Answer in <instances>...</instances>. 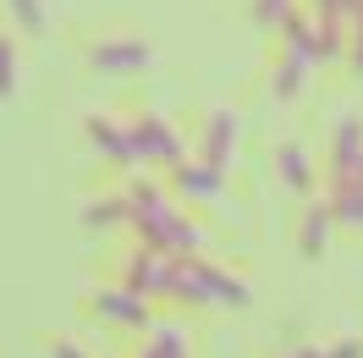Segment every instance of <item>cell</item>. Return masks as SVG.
<instances>
[{
    "mask_svg": "<svg viewBox=\"0 0 363 358\" xmlns=\"http://www.w3.org/2000/svg\"><path fill=\"white\" fill-rule=\"evenodd\" d=\"M127 221H133L138 243L160 248V254H199V248H204V232L187 221V215H177V204L165 199L160 188H149V182H133Z\"/></svg>",
    "mask_w": 363,
    "mask_h": 358,
    "instance_id": "cell-1",
    "label": "cell"
},
{
    "mask_svg": "<svg viewBox=\"0 0 363 358\" xmlns=\"http://www.w3.org/2000/svg\"><path fill=\"white\" fill-rule=\"evenodd\" d=\"M165 298L199 303V309H248V303H253V287L242 281V276H226L220 265L199 259V254H171Z\"/></svg>",
    "mask_w": 363,
    "mask_h": 358,
    "instance_id": "cell-2",
    "label": "cell"
},
{
    "mask_svg": "<svg viewBox=\"0 0 363 358\" xmlns=\"http://www.w3.org/2000/svg\"><path fill=\"white\" fill-rule=\"evenodd\" d=\"M127 143H133L138 166H177L182 160V133L165 121V116H155V111L127 116Z\"/></svg>",
    "mask_w": 363,
    "mask_h": 358,
    "instance_id": "cell-3",
    "label": "cell"
},
{
    "mask_svg": "<svg viewBox=\"0 0 363 358\" xmlns=\"http://www.w3.org/2000/svg\"><path fill=\"white\" fill-rule=\"evenodd\" d=\"M149 39L143 33H111V39H94V50H89V67L94 72H138V67H149Z\"/></svg>",
    "mask_w": 363,
    "mask_h": 358,
    "instance_id": "cell-4",
    "label": "cell"
},
{
    "mask_svg": "<svg viewBox=\"0 0 363 358\" xmlns=\"http://www.w3.org/2000/svg\"><path fill=\"white\" fill-rule=\"evenodd\" d=\"M83 127H89V143H94V149H99L105 160H116V166H133V143H127V121H116V116H89Z\"/></svg>",
    "mask_w": 363,
    "mask_h": 358,
    "instance_id": "cell-5",
    "label": "cell"
},
{
    "mask_svg": "<svg viewBox=\"0 0 363 358\" xmlns=\"http://www.w3.org/2000/svg\"><path fill=\"white\" fill-rule=\"evenodd\" d=\"M226 188V171L209 166V160H177V193L187 199H215Z\"/></svg>",
    "mask_w": 363,
    "mask_h": 358,
    "instance_id": "cell-6",
    "label": "cell"
},
{
    "mask_svg": "<svg viewBox=\"0 0 363 358\" xmlns=\"http://www.w3.org/2000/svg\"><path fill=\"white\" fill-rule=\"evenodd\" d=\"M143 303H149V298H143V292H133V287H116V292H99V298H94V309L105 314V320H116V325H149V309H143Z\"/></svg>",
    "mask_w": 363,
    "mask_h": 358,
    "instance_id": "cell-7",
    "label": "cell"
},
{
    "mask_svg": "<svg viewBox=\"0 0 363 358\" xmlns=\"http://www.w3.org/2000/svg\"><path fill=\"white\" fill-rule=\"evenodd\" d=\"M330 226H336V215H330V199H319L303 210V226H297V248L308 254V259H319L325 254V243H330Z\"/></svg>",
    "mask_w": 363,
    "mask_h": 358,
    "instance_id": "cell-8",
    "label": "cell"
},
{
    "mask_svg": "<svg viewBox=\"0 0 363 358\" xmlns=\"http://www.w3.org/2000/svg\"><path fill=\"white\" fill-rule=\"evenodd\" d=\"M231 149H237V116H231V111H215V116H209V127H204V160L226 171Z\"/></svg>",
    "mask_w": 363,
    "mask_h": 358,
    "instance_id": "cell-9",
    "label": "cell"
},
{
    "mask_svg": "<svg viewBox=\"0 0 363 358\" xmlns=\"http://www.w3.org/2000/svg\"><path fill=\"white\" fill-rule=\"evenodd\" d=\"M314 72V61L303 55V50H292V45H281V61H275V99H297V89H303V77Z\"/></svg>",
    "mask_w": 363,
    "mask_h": 358,
    "instance_id": "cell-10",
    "label": "cell"
},
{
    "mask_svg": "<svg viewBox=\"0 0 363 358\" xmlns=\"http://www.w3.org/2000/svg\"><path fill=\"white\" fill-rule=\"evenodd\" d=\"M275 166H281V182H286V188H297V193L314 188V166H308V149H303V143H281V149H275Z\"/></svg>",
    "mask_w": 363,
    "mask_h": 358,
    "instance_id": "cell-11",
    "label": "cell"
},
{
    "mask_svg": "<svg viewBox=\"0 0 363 358\" xmlns=\"http://www.w3.org/2000/svg\"><path fill=\"white\" fill-rule=\"evenodd\" d=\"M363 155V121L358 116H341L336 121V143H330V166H347V160Z\"/></svg>",
    "mask_w": 363,
    "mask_h": 358,
    "instance_id": "cell-12",
    "label": "cell"
},
{
    "mask_svg": "<svg viewBox=\"0 0 363 358\" xmlns=\"http://www.w3.org/2000/svg\"><path fill=\"white\" fill-rule=\"evenodd\" d=\"M6 11H11V23L23 28V33H45V28H50L45 0H6Z\"/></svg>",
    "mask_w": 363,
    "mask_h": 358,
    "instance_id": "cell-13",
    "label": "cell"
},
{
    "mask_svg": "<svg viewBox=\"0 0 363 358\" xmlns=\"http://www.w3.org/2000/svg\"><path fill=\"white\" fill-rule=\"evenodd\" d=\"M292 17H297V0H253V23L259 28H275V33H281Z\"/></svg>",
    "mask_w": 363,
    "mask_h": 358,
    "instance_id": "cell-14",
    "label": "cell"
},
{
    "mask_svg": "<svg viewBox=\"0 0 363 358\" xmlns=\"http://www.w3.org/2000/svg\"><path fill=\"white\" fill-rule=\"evenodd\" d=\"M127 221V199H94L83 204V226H116Z\"/></svg>",
    "mask_w": 363,
    "mask_h": 358,
    "instance_id": "cell-15",
    "label": "cell"
},
{
    "mask_svg": "<svg viewBox=\"0 0 363 358\" xmlns=\"http://www.w3.org/2000/svg\"><path fill=\"white\" fill-rule=\"evenodd\" d=\"M11 94H17V39L0 33V99H11Z\"/></svg>",
    "mask_w": 363,
    "mask_h": 358,
    "instance_id": "cell-16",
    "label": "cell"
},
{
    "mask_svg": "<svg viewBox=\"0 0 363 358\" xmlns=\"http://www.w3.org/2000/svg\"><path fill=\"white\" fill-rule=\"evenodd\" d=\"M308 11L325 17V23H336V28H347V23H352V11H358V0H308Z\"/></svg>",
    "mask_w": 363,
    "mask_h": 358,
    "instance_id": "cell-17",
    "label": "cell"
},
{
    "mask_svg": "<svg viewBox=\"0 0 363 358\" xmlns=\"http://www.w3.org/2000/svg\"><path fill=\"white\" fill-rule=\"evenodd\" d=\"M138 358H187V336H177V331H160V336H155V342H149V347H143Z\"/></svg>",
    "mask_w": 363,
    "mask_h": 358,
    "instance_id": "cell-18",
    "label": "cell"
},
{
    "mask_svg": "<svg viewBox=\"0 0 363 358\" xmlns=\"http://www.w3.org/2000/svg\"><path fill=\"white\" fill-rule=\"evenodd\" d=\"M325 358H363V336H341V342H330Z\"/></svg>",
    "mask_w": 363,
    "mask_h": 358,
    "instance_id": "cell-19",
    "label": "cell"
},
{
    "mask_svg": "<svg viewBox=\"0 0 363 358\" xmlns=\"http://www.w3.org/2000/svg\"><path fill=\"white\" fill-rule=\"evenodd\" d=\"M352 67L363 72V0H358V11H352Z\"/></svg>",
    "mask_w": 363,
    "mask_h": 358,
    "instance_id": "cell-20",
    "label": "cell"
},
{
    "mask_svg": "<svg viewBox=\"0 0 363 358\" xmlns=\"http://www.w3.org/2000/svg\"><path fill=\"white\" fill-rule=\"evenodd\" d=\"M50 358H83V347L77 342H50Z\"/></svg>",
    "mask_w": 363,
    "mask_h": 358,
    "instance_id": "cell-21",
    "label": "cell"
},
{
    "mask_svg": "<svg viewBox=\"0 0 363 358\" xmlns=\"http://www.w3.org/2000/svg\"><path fill=\"white\" fill-rule=\"evenodd\" d=\"M292 358H325V347H297Z\"/></svg>",
    "mask_w": 363,
    "mask_h": 358,
    "instance_id": "cell-22",
    "label": "cell"
}]
</instances>
